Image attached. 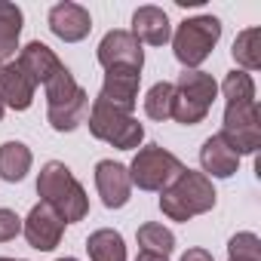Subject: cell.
<instances>
[{"label": "cell", "instance_id": "1", "mask_svg": "<svg viewBox=\"0 0 261 261\" xmlns=\"http://www.w3.org/2000/svg\"><path fill=\"white\" fill-rule=\"evenodd\" d=\"M37 194H40V203H49L65 218V224H77L89 215V197H86L83 185L59 160L43 163V169L37 175Z\"/></svg>", "mask_w": 261, "mask_h": 261}, {"label": "cell", "instance_id": "2", "mask_svg": "<svg viewBox=\"0 0 261 261\" xmlns=\"http://www.w3.org/2000/svg\"><path fill=\"white\" fill-rule=\"evenodd\" d=\"M215 200H218V194L212 188V178L185 166V172L160 194V212L169 221H191L194 215L212 212Z\"/></svg>", "mask_w": 261, "mask_h": 261}, {"label": "cell", "instance_id": "3", "mask_svg": "<svg viewBox=\"0 0 261 261\" xmlns=\"http://www.w3.org/2000/svg\"><path fill=\"white\" fill-rule=\"evenodd\" d=\"M86 117H89V133L117 151H136L145 142V126L133 114H126V111L101 101V98L92 101Z\"/></svg>", "mask_w": 261, "mask_h": 261}, {"label": "cell", "instance_id": "4", "mask_svg": "<svg viewBox=\"0 0 261 261\" xmlns=\"http://www.w3.org/2000/svg\"><path fill=\"white\" fill-rule=\"evenodd\" d=\"M218 40H221V22L215 16H194L175 28L172 53L185 65V71H200V65L212 56Z\"/></svg>", "mask_w": 261, "mask_h": 261}, {"label": "cell", "instance_id": "5", "mask_svg": "<svg viewBox=\"0 0 261 261\" xmlns=\"http://www.w3.org/2000/svg\"><path fill=\"white\" fill-rule=\"evenodd\" d=\"M126 169H129V181H133L139 191H157V194H163L185 172V163L172 151H166L160 145H148V148L136 151L133 163H129Z\"/></svg>", "mask_w": 261, "mask_h": 261}, {"label": "cell", "instance_id": "6", "mask_svg": "<svg viewBox=\"0 0 261 261\" xmlns=\"http://www.w3.org/2000/svg\"><path fill=\"white\" fill-rule=\"evenodd\" d=\"M240 157L255 154L261 148V111L258 101H243V105H227L224 108V123L218 133Z\"/></svg>", "mask_w": 261, "mask_h": 261}, {"label": "cell", "instance_id": "7", "mask_svg": "<svg viewBox=\"0 0 261 261\" xmlns=\"http://www.w3.org/2000/svg\"><path fill=\"white\" fill-rule=\"evenodd\" d=\"M65 218L49 206V203H37L31 206L28 218H22V233L28 240L31 249L37 252H53L59 243H62V233H65Z\"/></svg>", "mask_w": 261, "mask_h": 261}, {"label": "cell", "instance_id": "8", "mask_svg": "<svg viewBox=\"0 0 261 261\" xmlns=\"http://www.w3.org/2000/svg\"><path fill=\"white\" fill-rule=\"evenodd\" d=\"M95 59H98V65H101L105 71H111V68H133V71H142V68H145V49H142V43L129 34V31H123V28L108 31V34L101 37V43H98V49H95Z\"/></svg>", "mask_w": 261, "mask_h": 261}, {"label": "cell", "instance_id": "9", "mask_svg": "<svg viewBox=\"0 0 261 261\" xmlns=\"http://www.w3.org/2000/svg\"><path fill=\"white\" fill-rule=\"evenodd\" d=\"M139 86H142V71H133V68H111L105 71V80H101V92L98 98L133 114L136 105H139Z\"/></svg>", "mask_w": 261, "mask_h": 261}, {"label": "cell", "instance_id": "10", "mask_svg": "<svg viewBox=\"0 0 261 261\" xmlns=\"http://www.w3.org/2000/svg\"><path fill=\"white\" fill-rule=\"evenodd\" d=\"M49 31L65 43H80L92 31V16L86 7L74 4V0H62L49 10Z\"/></svg>", "mask_w": 261, "mask_h": 261}, {"label": "cell", "instance_id": "11", "mask_svg": "<svg viewBox=\"0 0 261 261\" xmlns=\"http://www.w3.org/2000/svg\"><path fill=\"white\" fill-rule=\"evenodd\" d=\"M95 188L98 197L108 209H123L133 197V181H129V169L114 160H98L95 163Z\"/></svg>", "mask_w": 261, "mask_h": 261}, {"label": "cell", "instance_id": "12", "mask_svg": "<svg viewBox=\"0 0 261 261\" xmlns=\"http://www.w3.org/2000/svg\"><path fill=\"white\" fill-rule=\"evenodd\" d=\"M16 65L34 80V86H46L65 65L59 62V56L46 46V43H40V40H31L28 46H22L19 49V59H16Z\"/></svg>", "mask_w": 261, "mask_h": 261}, {"label": "cell", "instance_id": "13", "mask_svg": "<svg viewBox=\"0 0 261 261\" xmlns=\"http://www.w3.org/2000/svg\"><path fill=\"white\" fill-rule=\"evenodd\" d=\"M34 80L16 65V62H7L0 65V101L4 108H13V111H28L31 101H34Z\"/></svg>", "mask_w": 261, "mask_h": 261}, {"label": "cell", "instance_id": "14", "mask_svg": "<svg viewBox=\"0 0 261 261\" xmlns=\"http://www.w3.org/2000/svg\"><path fill=\"white\" fill-rule=\"evenodd\" d=\"M200 166H203V175L206 178H230L240 169V154L215 133L200 148Z\"/></svg>", "mask_w": 261, "mask_h": 261}, {"label": "cell", "instance_id": "15", "mask_svg": "<svg viewBox=\"0 0 261 261\" xmlns=\"http://www.w3.org/2000/svg\"><path fill=\"white\" fill-rule=\"evenodd\" d=\"M133 34L139 43H148V46H163L172 40V25H169V16L166 10L160 7H139L133 13Z\"/></svg>", "mask_w": 261, "mask_h": 261}, {"label": "cell", "instance_id": "16", "mask_svg": "<svg viewBox=\"0 0 261 261\" xmlns=\"http://www.w3.org/2000/svg\"><path fill=\"white\" fill-rule=\"evenodd\" d=\"M86 114H89V92L83 86L77 89L74 98L46 108V120H49V126L56 133H74L80 123H86Z\"/></svg>", "mask_w": 261, "mask_h": 261}, {"label": "cell", "instance_id": "17", "mask_svg": "<svg viewBox=\"0 0 261 261\" xmlns=\"http://www.w3.org/2000/svg\"><path fill=\"white\" fill-rule=\"evenodd\" d=\"M172 86H175V92H178L181 98H188V101H194V105H200V108H206V111H209L212 101L218 98V83H215V77L206 74V71H181Z\"/></svg>", "mask_w": 261, "mask_h": 261}, {"label": "cell", "instance_id": "18", "mask_svg": "<svg viewBox=\"0 0 261 261\" xmlns=\"http://www.w3.org/2000/svg\"><path fill=\"white\" fill-rule=\"evenodd\" d=\"M22 7L10 4V0H0V65H7L16 49H19V37H22Z\"/></svg>", "mask_w": 261, "mask_h": 261}, {"label": "cell", "instance_id": "19", "mask_svg": "<svg viewBox=\"0 0 261 261\" xmlns=\"http://www.w3.org/2000/svg\"><path fill=\"white\" fill-rule=\"evenodd\" d=\"M31 148L25 142H4L0 145V178L4 181H22L31 172Z\"/></svg>", "mask_w": 261, "mask_h": 261}, {"label": "cell", "instance_id": "20", "mask_svg": "<svg viewBox=\"0 0 261 261\" xmlns=\"http://www.w3.org/2000/svg\"><path fill=\"white\" fill-rule=\"evenodd\" d=\"M86 252H89V261H126V243H123L120 230H114V227H101V230L89 233Z\"/></svg>", "mask_w": 261, "mask_h": 261}, {"label": "cell", "instance_id": "21", "mask_svg": "<svg viewBox=\"0 0 261 261\" xmlns=\"http://www.w3.org/2000/svg\"><path fill=\"white\" fill-rule=\"evenodd\" d=\"M233 62L240 65V71H258L261 68V28H246L237 34L233 49H230Z\"/></svg>", "mask_w": 261, "mask_h": 261}, {"label": "cell", "instance_id": "22", "mask_svg": "<svg viewBox=\"0 0 261 261\" xmlns=\"http://www.w3.org/2000/svg\"><path fill=\"white\" fill-rule=\"evenodd\" d=\"M136 240H139L142 252L163 255V258H169V255H172V249H175V233H172L169 227L157 224V221L142 224V227H139V233H136Z\"/></svg>", "mask_w": 261, "mask_h": 261}, {"label": "cell", "instance_id": "23", "mask_svg": "<svg viewBox=\"0 0 261 261\" xmlns=\"http://www.w3.org/2000/svg\"><path fill=\"white\" fill-rule=\"evenodd\" d=\"M172 101H175V86L169 80H160L148 89L145 95V114L151 120H172Z\"/></svg>", "mask_w": 261, "mask_h": 261}, {"label": "cell", "instance_id": "24", "mask_svg": "<svg viewBox=\"0 0 261 261\" xmlns=\"http://www.w3.org/2000/svg\"><path fill=\"white\" fill-rule=\"evenodd\" d=\"M221 92H224L227 105L255 101V80H252V74H246V71L233 68V71L224 77V83H221Z\"/></svg>", "mask_w": 261, "mask_h": 261}, {"label": "cell", "instance_id": "25", "mask_svg": "<svg viewBox=\"0 0 261 261\" xmlns=\"http://www.w3.org/2000/svg\"><path fill=\"white\" fill-rule=\"evenodd\" d=\"M227 261H261V240L252 230H240L227 240Z\"/></svg>", "mask_w": 261, "mask_h": 261}, {"label": "cell", "instance_id": "26", "mask_svg": "<svg viewBox=\"0 0 261 261\" xmlns=\"http://www.w3.org/2000/svg\"><path fill=\"white\" fill-rule=\"evenodd\" d=\"M43 89H46V108H49V105H62V101L74 98V95H77V89H80V83L74 80V74H71L68 68H62V71H59V74H56Z\"/></svg>", "mask_w": 261, "mask_h": 261}, {"label": "cell", "instance_id": "27", "mask_svg": "<svg viewBox=\"0 0 261 261\" xmlns=\"http://www.w3.org/2000/svg\"><path fill=\"white\" fill-rule=\"evenodd\" d=\"M22 233V218L13 209H0V243H10Z\"/></svg>", "mask_w": 261, "mask_h": 261}, {"label": "cell", "instance_id": "28", "mask_svg": "<svg viewBox=\"0 0 261 261\" xmlns=\"http://www.w3.org/2000/svg\"><path fill=\"white\" fill-rule=\"evenodd\" d=\"M181 261H215V258H212L209 249H200V246H197V249H188V252L181 255Z\"/></svg>", "mask_w": 261, "mask_h": 261}, {"label": "cell", "instance_id": "29", "mask_svg": "<svg viewBox=\"0 0 261 261\" xmlns=\"http://www.w3.org/2000/svg\"><path fill=\"white\" fill-rule=\"evenodd\" d=\"M136 261H169V258H163V255H151V252H139Z\"/></svg>", "mask_w": 261, "mask_h": 261}, {"label": "cell", "instance_id": "30", "mask_svg": "<svg viewBox=\"0 0 261 261\" xmlns=\"http://www.w3.org/2000/svg\"><path fill=\"white\" fill-rule=\"evenodd\" d=\"M0 261H25V258H0Z\"/></svg>", "mask_w": 261, "mask_h": 261}, {"label": "cell", "instance_id": "31", "mask_svg": "<svg viewBox=\"0 0 261 261\" xmlns=\"http://www.w3.org/2000/svg\"><path fill=\"white\" fill-rule=\"evenodd\" d=\"M4 111H7V108H4V101H0V120H4Z\"/></svg>", "mask_w": 261, "mask_h": 261}, {"label": "cell", "instance_id": "32", "mask_svg": "<svg viewBox=\"0 0 261 261\" xmlns=\"http://www.w3.org/2000/svg\"><path fill=\"white\" fill-rule=\"evenodd\" d=\"M56 261H77V258H56Z\"/></svg>", "mask_w": 261, "mask_h": 261}]
</instances>
